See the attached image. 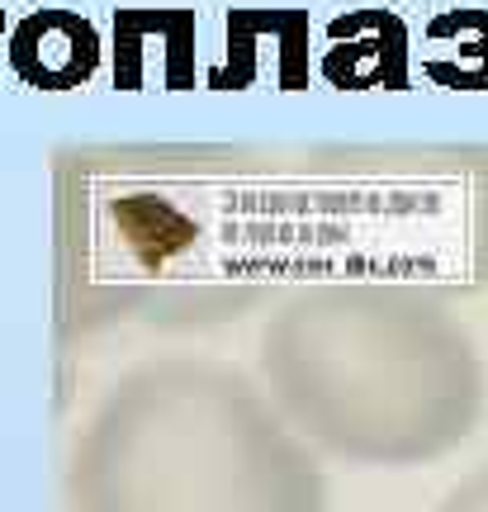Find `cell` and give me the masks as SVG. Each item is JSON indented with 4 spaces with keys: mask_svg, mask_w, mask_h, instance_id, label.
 I'll list each match as a JSON object with an SVG mask.
<instances>
[{
    "mask_svg": "<svg viewBox=\"0 0 488 512\" xmlns=\"http://www.w3.org/2000/svg\"><path fill=\"white\" fill-rule=\"evenodd\" d=\"M275 384L327 446L413 465L470 432L484 375L446 313L394 290H346L275 332Z\"/></svg>",
    "mask_w": 488,
    "mask_h": 512,
    "instance_id": "6da1fadb",
    "label": "cell"
},
{
    "mask_svg": "<svg viewBox=\"0 0 488 512\" xmlns=\"http://www.w3.org/2000/svg\"><path fill=\"white\" fill-rule=\"evenodd\" d=\"M95 512H323L318 475L242 394L166 375L100 427L86 470Z\"/></svg>",
    "mask_w": 488,
    "mask_h": 512,
    "instance_id": "7a4b0ae2",
    "label": "cell"
},
{
    "mask_svg": "<svg viewBox=\"0 0 488 512\" xmlns=\"http://www.w3.org/2000/svg\"><path fill=\"white\" fill-rule=\"evenodd\" d=\"M318 76L337 91H408L413 29L398 10H346L327 19Z\"/></svg>",
    "mask_w": 488,
    "mask_h": 512,
    "instance_id": "3957f363",
    "label": "cell"
},
{
    "mask_svg": "<svg viewBox=\"0 0 488 512\" xmlns=\"http://www.w3.org/2000/svg\"><path fill=\"white\" fill-rule=\"evenodd\" d=\"M162 48V91H195L199 81V15L185 5L147 10V5H119L109 15V81L114 91H143L147 86V48Z\"/></svg>",
    "mask_w": 488,
    "mask_h": 512,
    "instance_id": "277c9868",
    "label": "cell"
},
{
    "mask_svg": "<svg viewBox=\"0 0 488 512\" xmlns=\"http://www.w3.org/2000/svg\"><path fill=\"white\" fill-rule=\"evenodd\" d=\"M5 57H10V72L34 86V91H76L100 72V29L81 10H29L15 19V29L5 38Z\"/></svg>",
    "mask_w": 488,
    "mask_h": 512,
    "instance_id": "5b68a950",
    "label": "cell"
},
{
    "mask_svg": "<svg viewBox=\"0 0 488 512\" xmlns=\"http://www.w3.org/2000/svg\"><path fill=\"white\" fill-rule=\"evenodd\" d=\"M422 76L446 91H488V10L451 5L422 24Z\"/></svg>",
    "mask_w": 488,
    "mask_h": 512,
    "instance_id": "8992f818",
    "label": "cell"
},
{
    "mask_svg": "<svg viewBox=\"0 0 488 512\" xmlns=\"http://www.w3.org/2000/svg\"><path fill=\"white\" fill-rule=\"evenodd\" d=\"M441 512H488V470L470 475L460 489H451V498L441 503Z\"/></svg>",
    "mask_w": 488,
    "mask_h": 512,
    "instance_id": "52a82bcc",
    "label": "cell"
},
{
    "mask_svg": "<svg viewBox=\"0 0 488 512\" xmlns=\"http://www.w3.org/2000/svg\"><path fill=\"white\" fill-rule=\"evenodd\" d=\"M10 29H15V19H10L5 10H0V38H10Z\"/></svg>",
    "mask_w": 488,
    "mask_h": 512,
    "instance_id": "ba28073f",
    "label": "cell"
}]
</instances>
